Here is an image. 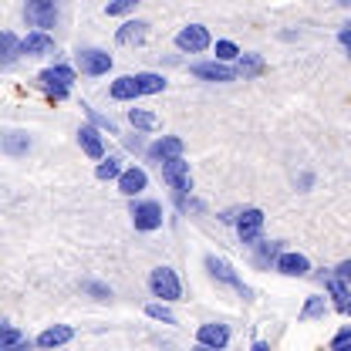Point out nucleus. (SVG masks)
<instances>
[{
	"mask_svg": "<svg viewBox=\"0 0 351 351\" xmlns=\"http://www.w3.org/2000/svg\"><path fill=\"white\" fill-rule=\"evenodd\" d=\"M132 226L138 230V233H156V230H162V203H156V199H132Z\"/></svg>",
	"mask_w": 351,
	"mask_h": 351,
	"instance_id": "2",
	"label": "nucleus"
},
{
	"mask_svg": "<svg viewBox=\"0 0 351 351\" xmlns=\"http://www.w3.org/2000/svg\"><path fill=\"white\" fill-rule=\"evenodd\" d=\"M338 41L345 44V51H351V24H345V27L338 31Z\"/></svg>",
	"mask_w": 351,
	"mask_h": 351,
	"instance_id": "39",
	"label": "nucleus"
},
{
	"mask_svg": "<svg viewBox=\"0 0 351 351\" xmlns=\"http://www.w3.org/2000/svg\"><path fill=\"white\" fill-rule=\"evenodd\" d=\"M135 78V88H138V98H145V95H162L166 91V75H159V71H135L132 75Z\"/></svg>",
	"mask_w": 351,
	"mask_h": 351,
	"instance_id": "20",
	"label": "nucleus"
},
{
	"mask_svg": "<svg viewBox=\"0 0 351 351\" xmlns=\"http://www.w3.org/2000/svg\"><path fill=\"white\" fill-rule=\"evenodd\" d=\"M338 3H341V7H351V0H338Z\"/></svg>",
	"mask_w": 351,
	"mask_h": 351,
	"instance_id": "43",
	"label": "nucleus"
},
{
	"mask_svg": "<svg viewBox=\"0 0 351 351\" xmlns=\"http://www.w3.org/2000/svg\"><path fill=\"white\" fill-rule=\"evenodd\" d=\"M176 47H179L182 54H203L206 47H213V34H210V27H203V24H186V27L176 34Z\"/></svg>",
	"mask_w": 351,
	"mask_h": 351,
	"instance_id": "8",
	"label": "nucleus"
},
{
	"mask_svg": "<svg viewBox=\"0 0 351 351\" xmlns=\"http://www.w3.org/2000/svg\"><path fill=\"white\" fill-rule=\"evenodd\" d=\"M213 51H217V58H213V61H223V64H233V61H237V58L243 54V51H240L237 44L226 41V38H219V41L213 44Z\"/></svg>",
	"mask_w": 351,
	"mask_h": 351,
	"instance_id": "31",
	"label": "nucleus"
},
{
	"mask_svg": "<svg viewBox=\"0 0 351 351\" xmlns=\"http://www.w3.org/2000/svg\"><path fill=\"white\" fill-rule=\"evenodd\" d=\"M125 149H129V152H135V156H138V152H145V138H142V132H135V135H129V138H125Z\"/></svg>",
	"mask_w": 351,
	"mask_h": 351,
	"instance_id": "38",
	"label": "nucleus"
},
{
	"mask_svg": "<svg viewBox=\"0 0 351 351\" xmlns=\"http://www.w3.org/2000/svg\"><path fill=\"white\" fill-rule=\"evenodd\" d=\"M145 38H149V24L135 21V17L115 31V44H122V47H138V44H145Z\"/></svg>",
	"mask_w": 351,
	"mask_h": 351,
	"instance_id": "18",
	"label": "nucleus"
},
{
	"mask_svg": "<svg viewBox=\"0 0 351 351\" xmlns=\"http://www.w3.org/2000/svg\"><path fill=\"white\" fill-rule=\"evenodd\" d=\"M233 68H237V75H240L243 82H254V78H261L263 71H267V61H263V54H254V51H250V54H240Z\"/></svg>",
	"mask_w": 351,
	"mask_h": 351,
	"instance_id": "21",
	"label": "nucleus"
},
{
	"mask_svg": "<svg viewBox=\"0 0 351 351\" xmlns=\"http://www.w3.org/2000/svg\"><path fill=\"white\" fill-rule=\"evenodd\" d=\"M85 108V115L91 119V125L98 132H108V135H119V125H115V119H108V115H101V112H95L91 105H82Z\"/></svg>",
	"mask_w": 351,
	"mask_h": 351,
	"instance_id": "30",
	"label": "nucleus"
},
{
	"mask_svg": "<svg viewBox=\"0 0 351 351\" xmlns=\"http://www.w3.org/2000/svg\"><path fill=\"white\" fill-rule=\"evenodd\" d=\"M24 21H27V27L51 34V27L58 24V7H54V0H44V3H27V7H24Z\"/></svg>",
	"mask_w": 351,
	"mask_h": 351,
	"instance_id": "9",
	"label": "nucleus"
},
{
	"mask_svg": "<svg viewBox=\"0 0 351 351\" xmlns=\"http://www.w3.org/2000/svg\"><path fill=\"white\" fill-rule=\"evenodd\" d=\"M250 351H270V345H267V341H254V348Z\"/></svg>",
	"mask_w": 351,
	"mask_h": 351,
	"instance_id": "41",
	"label": "nucleus"
},
{
	"mask_svg": "<svg viewBox=\"0 0 351 351\" xmlns=\"http://www.w3.org/2000/svg\"><path fill=\"white\" fill-rule=\"evenodd\" d=\"M68 341H75V328L71 324H51V328H44L41 335H38V348L41 351H54V348H64Z\"/></svg>",
	"mask_w": 351,
	"mask_h": 351,
	"instance_id": "14",
	"label": "nucleus"
},
{
	"mask_svg": "<svg viewBox=\"0 0 351 351\" xmlns=\"http://www.w3.org/2000/svg\"><path fill=\"white\" fill-rule=\"evenodd\" d=\"M328 351H351V324H345V328L331 338V348Z\"/></svg>",
	"mask_w": 351,
	"mask_h": 351,
	"instance_id": "35",
	"label": "nucleus"
},
{
	"mask_svg": "<svg viewBox=\"0 0 351 351\" xmlns=\"http://www.w3.org/2000/svg\"><path fill=\"white\" fill-rule=\"evenodd\" d=\"M115 182H119V193H122V196L138 199V196L145 193V186H149V173H145L142 166H125L122 176H119Z\"/></svg>",
	"mask_w": 351,
	"mask_h": 351,
	"instance_id": "11",
	"label": "nucleus"
},
{
	"mask_svg": "<svg viewBox=\"0 0 351 351\" xmlns=\"http://www.w3.org/2000/svg\"><path fill=\"white\" fill-rule=\"evenodd\" d=\"M274 270L284 274V277H307L311 274V261L304 254H298V250H284L277 257V263H274Z\"/></svg>",
	"mask_w": 351,
	"mask_h": 351,
	"instance_id": "15",
	"label": "nucleus"
},
{
	"mask_svg": "<svg viewBox=\"0 0 351 351\" xmlns=\"http://www.w3.org/2000/svg\"><path fill=\"white\" fill-rule=\"evenodd\" d=\"M21 58V38L14 31H0V64H14Z\"/></svg>",
	"mask_w": 351,
	"mask_h": 351,
	"instance_id": "25",
	"label": "nucleus"
},
{
	"mask_svg": "<svg viewBox=\"0 0 351 351\" xmlns=\"http://www.w3.org/2000/svg\"><path fill=\"white\" fill-rule=\"evenodd\" d=\"M0 351H31V341L24 338L21 328L3 324V328H0Z\"/></svg>",
	"mask_w": 351,
	"mask_h": 351,
	"instance_id": "23",
	"label": "nucleus"
},
{
	"mask_svg": "<svg viewBox=\"0 0 351 351\" xmlns=\"http://www.w3.org/2000/svg\"><path fill=\"white\" fill-rule=\"evenodd\" d=\"M219 223H233V219H237V213H233V210H226V213H219Z\"/></svg>",
	"mask_w": 351,
	"mask_h": 351,
	"instance_id": "40",
	"label": "nucleus"
},
{
	"mask_svg": "<svg viewBox=\"0 0 351 351\" xmlns=\"http://www.w3.org/2000/svg\"><path fill=\"white\" fill-rule=\"evenodd\" d=\"M263 210H257V206H250V210H240L237 213V219H233V230H237V237H240V243L243 247H254L257 240H261L263 233Z\"/></svg>",
	"mask_w": 351,
	"mask_h": 351,
	"instance_id": "6",
	"label": "nucleus"
},
{
	"mask_svg": "<svg viewBox=\"0 0 351 351\" xmlns=\"http://www.w3.org/2000/svg\"><path fill=\"white\" fill-rule=\"evenodd\" d=\"M27 3H44V0H27Z\"/></svg>",
	"mask_w": 351,
	"mask_h": 351,
	"instance_id": "44",
	"label": "nucleus"
},
{
	"mask_svg": "<svg viewBox=\"0 0 351 351\" xmlns=\"http://www.w3.org/2000/svg\"><path fill=\"white\" fill-rule=\"evenodd\" d=\"M196 345L226 351V345H230V328H226L223 321H206V324H199V331H196Z\"/></svg>",
	"mask_w": 351,
	"mask_h": 351,
	"instance_id": "12",
	"label": "nucleus"
},
{
	"mask_svg": "<svg viewBox=\"0 0 351 351\" xmlns=\"http://www.w3.org/2000/svg\"><path fill=\"white\" fill-rule=\"evenodd\" d=\"M189 75L199 78V82H213V85H230L237 82V68L233 64H223V61H193L189 64Z\"/></svg>",
	"mask_w": 351,
	"mask_h": 351,
	"instance_id": "7",
	"label": "nucleus"
},
{
	"mask_svg": "<svg viewBox=\"0 0 351 351\" xmlns=\"http://www.w3.org/2000/svg\"><path fill=\"white\" fill-rule=\"evenodd\" d=\"M38 82L41 85H61V88H71L78 82V71L71 68V64H51V68H44L41 75H38Z\"/></svg>",
	"mask_w": 351,
	"mask_h": 351,
	"instance_id": "19",
	"label": "nucleus"
},
{
	"mask_svg": "<svg viewBox=\"0 0 351 351\" xmlns=\"http://www.w3.org/2000/svg\"><path fill=\"white\" fill-rule=\"evenodd\" d=\"M145 314H149L152 321H159V324H176V314L169 311V304H162V301H152V304H145Z\"/></svg>",
	"mask_w": 351,
	"mask_h": 351,
	"instance_id": "32",
	"label": "nucleus"
},
{
	"mask_svg": "<svg viewBox=\"0 0 351 351\" xmlns=\"http://www.w3.org/2000/svg\"><path fill=\"white\" fill-rule=\"evenodd\" d=\"M149 291H152V298H159L162 304L182 301V280H179V274H176L173 267H156V270L149 274Z\"/></svg>",
	"mask_w": 351,
	"mask_h": 351,
	"instance_id": "1",
	"label": "nucleus"
},
{
	"mask_svg": "<svg viewBox=\"0 0 351 351\" xmlns=\"http://www.w3.org/2000/svg\"><path fill=\"white\" fill-rule=\"evenodd\" d=\"M41 88H44V95L54 98V101H64V98L71 95V88H61V85H41Z\"/></svg>",
	"mask_w": 351,
	"mask_h": 351,
	"instance_id": "36",
	"label": "nucleus"
},
{
	"mask_svg": "<svg viewBox=\"0 0 351 351\" xmlns=\"http://www.w3.org/2000/svg\"><path fill=\"white\" fill-rule=\"evenodd\" d=\"M135 7H138V0H108V3H105V14H108V17H125Z\"/></svg>",
	"mask_w": 351,
	"mask_h": 351,
	"instance_id": "33",
	"label": "nucleus"
},
{
	"mask_svg": "<svg viewBox=\"0 0 351 351\" xmlns=\"http://www.w3.org/2000/svg\"><path fill=\"white\" fill-rule=\"evenodd\" d=\"M3 324H7V321H3V317H0V328H3Z\"/></svg>",
	"mask_w": 351,
	"mask_h": 351,
	"instance_id": "45",
	"label": "nucleus"
},
{
	"mask_svg": "<svg viewBox=\"0 0 351 351\" xmlns=\"http://www.w3.org/2000/svg\"><path fill=\"white\" fill-rule=\"evenodd\" d=\"M317 280L324 284V298H331V304H335V311H341V314H348L351 307V287L348 284H341L331 270H324V274H317Z\"/></svg>",
	"mask_w": 351,
	"mask_h": 351,
	"instance_id": "10",
	"label": "nucleus"
},
{
	"mask_svg": "<svg viewBox=\"0 0 351 351\" xmlns=\"http://www.w3.org/2000/svg\"><path fill=\"white\" fill-rule=\"evenodd\" d=\"M328 298L324 294H307V301H304V307H301V321H321L324 314H328Z\"/></svg>",
	"mask_w": 351,
	"mask_h": 351,
	"instance_id": "26",
	"label": "nucleus"
},
{
	"mask_svg": "<svg viewBox=\"0 0 351 351\" xmlns=\"http://www.w3.org/2000/svg\"><path fill=\"white\" fill-rule=\"evenodd\" d=\"M129 125L145 135V132L159 129V119H156V112H149V108H129Z\"/></svg>",
	"mask_w": 351,
	"mask_h": 351,
	"instance_id": "28",
	"label": "nucleus"
},
{
	"mask_svg": "<svg viewBox=\"0 0 351 351\" xmlns=\"http://www.w3.org/2000/svg\"><path fill=\"white\" fill-rule=\"evenodd\" d=\"M75 64H78V71H82L85 78H101V75L112 71L115 58H112L108 51H101V47H82V51L75 54Z\"/></svg>",
	"mask_w": 351,
	"mask_h": 351,
	"instance_id": "3",
	"label": "nucleus"
},
{
	"mask_svg": "<svg viewBox=\"0 0 351 351\" xmlns=\"http://www.w3.org/2000/svg\"><path fill=\"white\" fill-rule=\"evenodd\" d=\"M159 169H162V182L173 189L176 196H189V193H193V173H189V162H186L182 156L162 162Z\"/></svg>",
	"mask_w": 351,
	"mask_h": 351,
	"instance_id": "5",
	"label": "nucleus"
},
{
	"mask_svg": "<svg viewBox=\"0 0 351 351\" xmlns=\"http://www.w3.org/2000/svg\"><path fill=\"white\" fill-rule=\"evenodd\" d=\"M0 149H3L7 156H27L31 138H27V132H7V135L0 138Z\"/></svg>",
	"mask_w": 351,
	"mask_h": 351,
	"instance_id": "27",
	"label": "nucleus"
},
{
	"mask_svg": "<svg viewBox=\"0 0 351 351\" xmlns=\"http://www.w3.org/2000/svg\"><path fill=\"white\" fill-rule=\"evenodd\" d=\"M280 254H284V243H280V240H257V243H254V263H257V267L277 263Z\"/></svg>",
	"mask_w": 351,
	"mask_h": 351,
	"instance_id": "22",
	"label": "nucleus"
},
{
	"mask_svg": "<svg viewBox=\"0 0 351 351\" xmlns=\"http://www.w3.org/2000/svg\"><path fill=\"white\" fill-rule=\"evenodd\" d=\"M331 274H335V277H338L341 284H348V287H351V257H348V261H341V263H338V267H335Z\"/></svg>",
	"mask_w": 351,
	"mask_h": 351,
	"instance_id": "37",
	"label": "nucleus"
},
{
	"mask_svg": "<svg viewBox=\"0 0 351 351\" xmlns=\"http://www.w3.org/2000/svg\"><path fill=\"white\" fill-rule=\"evenodd\" d=\"M206 270H210V277H213V280L226 284V287H233V291H237V294H240L243 301H250V294H254V291H250V287L243 284V277H240V274H237V270H233L230 263L223 261V257L210 254V257H206Z\"/></svg>",
	"mask_w": 351,
	"mask_h": 351,
	"instance_id": "4",
	"label": "nucleus"
},
{
	"mask_svg": "<svg viewBox=\"0 0 351 351\" xmlns=\"http://www.w3.org/2000/svg\"><path fill=\"white\" fill-rule=\"evenodd\" d=\"M193 351H217V348H206V345H196Z\"/></svg>",
	"mask_w": 351,
	"mask_h": 351,
	"instance_id": "42",
	"label": "nucleus"
},
{
	"mask_svg": "<svg viewBox=\"0 0 351 351\" xmlns=\"http://www.w3.org/2000/svg\"><path fill=\"white\" fill-rule=\"evenodd\" d=\"M145 152H149V159L152 162H169V159H179L182 156V138L179 135H159L152 145H145Z\"/></svg>",
	"mask_w": 351,
	"mask_h": 351,
	"instance_id": "13",
	"label": "nucleus"
},
{
	"mask_svg": "<svg viewBox=\"0 0 351 351\" xmlns=\"http://www.w3.org/2000/svg\"><path fill=\"white\" fill-rule=\"evenodd\" d=\"M348 314H351V307H348Z\"/></svg>",
	"mask_w": 351,
	"mask_h": 351,
	"instance_id": "46",
	"label": "nucleus"
},
{
	"mask_svg": "<svg viewBox=\"0 0 351 351\" xmlns=\"http://www.w3.org/2000/svg\"><path fill=\"white\" fill-rule=\"evenodd\" d=\"M54 51V38L44 31H31L27 38H21V58H47Z\"/></svg>",
	"mask_w": 351,
	"mask_h": 351,
	"instance_id": "16",
	"label": "nucleus"
},
{
	"mask_svg": "<svg viewBox=\"0 0 351 351\" xmlns=\"http://www.w3.org/2000/svg\"><path fill=\"white\" fill-rule=\"evenodd\" d=\"M82 287H85V291L91 294V298H95V301H108V298H112V287H108V284H98V280H85Z\"/></svg>",
	"mask_w": 351,
	"mask_h": 351,
	"instance_id": "34",
	"label": "nucleus"
},
{
	"mask_svg": "<svg viewBox=\"0 0 351 351\" xmlns=\"http://www.w3.org/2000/svg\"><path fill=\"white\" fill-rule=\"evenodd\" d=\"M108 98L112 101H135L138 98V88H135V78L132 75H122L108 85Z\"/></svg>",
	"mask_w": 351,
	"mask_h": 351,
	"instance_id": "24",
	"label": "nucleus"
},
{
	"mask_svg": "<svg viewBox=\"0 0 351 351\" xmlns=\"http://www.w3.org/2000/svg\"><path fill=\"white\" fill-rule=\"evenodd\" d=\"M78 145H82V152H85L88 159H105V135L95 129V125H82L78 129Z\"/></svg>",
	"mask_w": 351,
	"mask_h": 351,
	"instance_id": "17",
	"label": "nucleus"
},
{
	"mask_svg": "<svg viewBox=\"0 0 351 351\" xmlns=\"http://www.w3.org/2000/svg\"><path fill=\"white\" fill-rule=\"evenodd\" d=\"M122 156H105L101 162H98V169H95V176L101 179V182H112V179H119L122 176Z\"/></svg>",
	"mask_w": 351,
	"mask_h": 351,
	"instance_id": "29",
	"label": "nucleus"
}]
</instances>
